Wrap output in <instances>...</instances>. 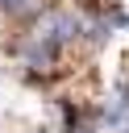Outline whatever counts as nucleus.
<instances>
[{
	"mask_svg": "<svg viewBox=\"0 0 129 133\" xmlns=\"http://www.w3.org/2000/svg\"><path fill=\"white\" fill-rule=\"evenodd\" d=\"M12 54L21 58V66H29V71H54L58 66V58H62V46L50 37V33H42V29H33L29 25V33H21L17 42H12Z\"/></svg>",
	"mask_w": 129,
	"mask_h": 133,
	"instance_id": "f257e3e1",
	"label": "nucleus"
},
{
	"mask_svg": "<svg viewBox=\"0 0 129 133\" xmlns=\"http://www.w3.org/2000/svg\"><path fill=\"white\" fill-rule=\"evenodd\" d=\"M117 133H129V125H125V129H117Z\"/></svg>",
	"mask_w": 129,
	"mask_h": 133,
	"instance_id": "f03ea898",
	"label": "nucleus"
}]
</instances>
